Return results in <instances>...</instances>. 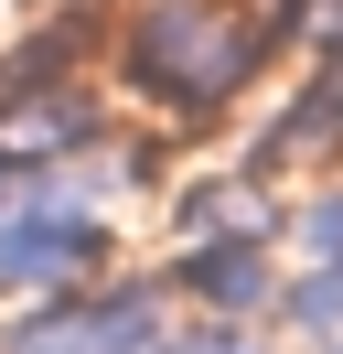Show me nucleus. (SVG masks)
Returning a JSON list of instances; mask_svg holds the SVG:
<instances>
[{"label":"nucleus","mask_w":343,"mask_h":354,"mask_svg":"<svg viewBox=\"0 0 343 354\" xmlns=\"http://www.w3.org/2000/svg\"><path fill=\"white\" fill-rule=\"evenodd\" d=\"M86 225L54 215V204H33V215H0V279H75L86 268Z\"/></svg>","instance_id":"1"}]
</instances>
